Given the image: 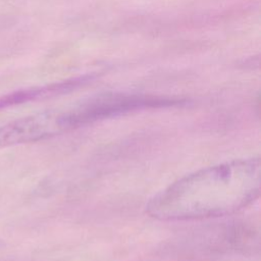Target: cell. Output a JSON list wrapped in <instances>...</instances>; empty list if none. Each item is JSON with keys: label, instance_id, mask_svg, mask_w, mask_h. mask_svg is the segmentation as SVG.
Segmentation results:
<instances>
[{"label": "cell", "instance_id": "obj_1", "mask_svg": "<svg viewBox=\"0 0 261 261\" xmlns=\"http://www.w3.org/2000/svg\"><path fill=\"white\" fill-rule=\"evenodd\" d=\"M260 191V158L234 159L175 180L149 200L146 212L164 221L225 216L252 204Z\"/></svg>", "mask_w": 261, "mask_h": 261}]
</instances>
